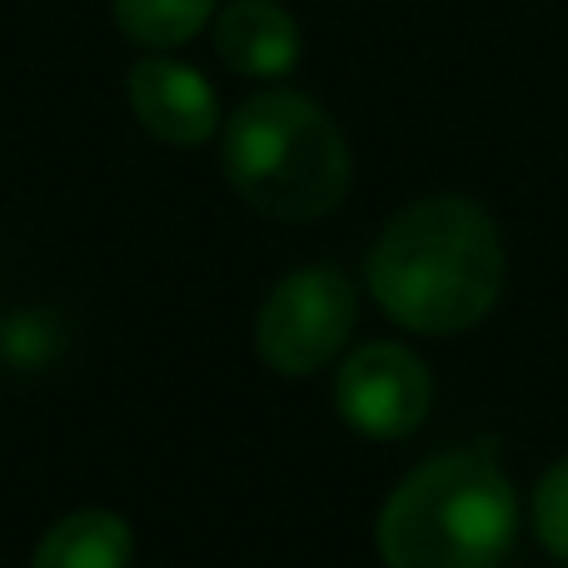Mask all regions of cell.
<instances>
[{
    "label": "cell",
    "mask_w": 568,
    "mask_h": 568,
    "mask_svg": "<svg viewBox=\"0 0 568 568\" xmlns=\"http://www.w3.org/2000/svg\"><path fill=\"white\" fill-rule=\"evenodd\" d=\"M369 294L414 334H464L504 294V240L469 195H424L379 230L364 260Z\"/></svg>",
    "instance_id": "obj_1"
},
{
    "label": "cell",
    "mask_w": 568,
    "mask_h": 568,
    "mask_svg": "<svg viewBox=\"0 0 568 568\" xmlns=\"http://www.w3.org/2000/svg\"><path fill=\"white\" fill-rule=\"evenodd\" d=\"M220 165L250 210L284 225L324 220L354 185V155L339 120L300 90H260L225 120Z\"/></svg>",
    "instance_id": "obj_2"
},
{
    "label": "cell",
    "mask_w": 568,
    "mask_h": 568,
    "mask_svg": "<svg viewBox=\"0 0 568 568\" xmlns=\"http://www.w3.org/2000/svg\"><path fill=\"white\" fill-rule=\"evenodd\" d=\"M519 534L509 474L474 449H454L404 474L379 509V559L389 568H499Z\"/></svg>",
    "instance_id": "obj_3"
},
{
    "label": "cell",
    "mask_w": 568,
    "mask_h": 568,
    "mask_svg": "<svg viewBox=\"0 0 568 568\" xmlns=\"http://www.w3.org/2000/svg\"><path fill=\"white\" fill-rule=\"evenodd\" d=\"M354 324H359V294L349 275L334 265H304L284 275L260 304V359L284 379L320 374L354 339Z\"/></svg>",
    "instance_id": "obj_4"
},
{
    "label": "cell",
    "mask_w": 568,
    "mask_h": 568,
    "mask_svg": "<svg viewBox=\"0 0 568 568\" xmlns=\"http://www.w3.org/2000/svg\"><path fill=\"white\" fill-rule=\"evenodd\" d=\"M334 404L344 424L369 439H404L424 424L434 404L429 369L414 349L394 339L359 344L334 374Z\"/></svg>",
    "instance_id": "obj_5"
},
{
    "label": "cell",
    "mask_w": 568,
    "mask_h": 568,
    "mask_svg": "<svg viewBox=\"0 0 568 568\" xmlns=\"http://www.w3.org/2000/svg\"><path fill=\"white\" fill-rule=\"evenodd\" d=\"M125 100L135 110V120L145 125V135L165 140L175 150L205 145L210 135H220L225 110L220 95L195 65L170 55H145L130 65L125 75Z\"/></svg>",
    "instance_id": "obj_6"
},
{
    "label": "cell",
    "mask_w": 568,
    "mask_h": 568,
    "mask_svg": "<svg viewBox=\"0 0 568 568\" xmlns=\"http://www.w3.org/2000/svg\"><path fill=\"white\" fill-rule=\"evenodd\" d=\"M215 55L245 80H284L304 55L300 20L280 0H230L215 16Z\"/></svg>",
    "instance_id": "obj_7"
},
{
    "label": "cell",
    "mask_w": 568,
    "mask_h": 568,
    "mask_svg": "<svg viewBox=\"0 0 568 568\" xmlns=\"http://www.w3.org/2000/svg\"><path fill=\"white\" fill-rule=\"evenodd\" d=\"M135 534L110 509H75L50 524L30 554V568H130Z\"/></svg>",
    "instance_id": "obj_8"
},
{
    "label": "cell",
    "mask_w": 568,
    "mask_h": 568,
    "mask_svg": "<svg viewBox=\"0 0 568 568\" xmlns=\"http://www.w3.org/2000/svg\"><path fill=\"white\" fill-rule=\"evenodd\" d=\"M120 36L140 50H180L220 16V0H110Z\"/></svg>",
    "instance_id": "obj_9"
},
{
    "label": "cell",
    "mask_w": 568,
    "mask_h": 568,
    "mask_svg": "<svg viewBox=\"0 0 568 568\" xmlns=\"http://www.w3.org/2000/svg\"><path fill=\"white\" fill-rule=\"evenodd\" d=\"M534 534L559 564H568V459H559L534 489Z\"/></svg>",
    "instance_id": "obj_10"
}]
</instances>
